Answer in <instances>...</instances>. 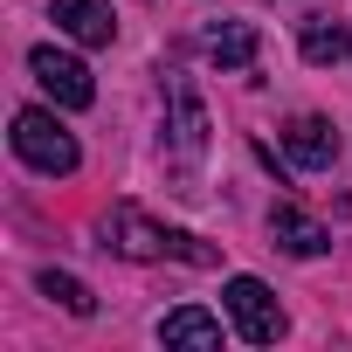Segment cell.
Masks as SVG:
<instances>
[{"instance_id": "5", "label": "cell", "mask_w": 352, "mask_h": 352, "mask_svg": "<svg viewBox=\"0 0 352 352\" xmlns=\"http://www.w3.org/2000/svg\"><path fill=\"white\" fill-rule=\"evenodd\" d=\"M283 152H290L304 173H324V166L338 159V131H331V118H290V124H283Z\"/></svg>"}, {"instance_id": "2", "label": "cell", "mask_w": 352, "mask_h": 352, "mask_svg": "<svg viewBox=\"0 0 352 352\" xmlns=\"http://www.w3.org/2000/svg\"><path fill=\"white\" fill-rule=\"evenodd\" d=\"M14 152H21L35 173H76V138H69L49 111H21V118H14Z\"/></svg>"}, {"instance_id": "4", "label": "cell", "mask_w": 352, "mask_h": 352, "mask_svg": "<svg viewBox=\"0 0 352 352\" xmlns=\"http://www.w3.org/2000/svg\"><path fill=\"white\" fill-rule=\"evenodd\" d=\"M28 69H35V83H42L63 111H90V104H97V83H90V69H83L76 56H63V49H35Z\"/></svg>"}, {"instance_id": "11", "label": "cell", "mask_w": 352, "mask_h": 352, "mask_svg": "<svg viewBox=\"0 0 352 352\" xmlns=\"http://www.w3.org/2000/svg\"><path fill=\"white\" fill-rule=\"evenodd\" d=\"M35 283H42V297H56V304H63L69 318H90V311H97V297H90V290H83L76 276H63V270H42Z\"/></svg>"}, {"instance_id": "6", "label": "cell", "mask_w": 352, "mask_h": 352, "mask_svg": "<svg viewBox=\"0 0 352 352\" xmlns=\"http://www.w3.org/2000/svg\"><path fill=\"white\" fill-rule=\"evenodd\" d=\"M270 235H276L290 256H324V249H331V228L311 221L297 201H276V208H270Z\"/></svg>"}, {"instance_id": "8", "label": "cell", "mask_w": 352, "mask_h": 352, "mask_svg": "<svg viewBox=\"0 0 352 352\" xmlns=\"http://www.w3.org/2000/svg\"><path fill=\"white\" fill-rule=\"evenodd\" d=\"M159 338H166V345H187V352H214V345H221V318L201 311V304H180V311L159 318Z\"/></svg>"}, {"instance_id": "12", "label": "cell", "mask_w": 352, "mask_h": 352, "mask_svg": "<svg viewBox=\"0 0 352 352\" xmlns=\"http://www.w3.org/2000/svg\"><path fill=\"white\" fill-rule=\"evenodd\" d=\"M173 104H180V152H187V159H201V145H208V118H201L194 90H187V83H173Z\"/></svg>"}, {"instance_id": "3", "label": "cell", "mask_w": 352, "mask_h": 352, "mask_svg": "<svg viewBox=\"0 0 352 352\" xmlns=\"http://www.w3.org/2000/svg\"><path fill=\"white\" fill-rule=\"evenodd\" d=\"M221 304H228V318H235V331H242L249 345H276V338H283V304L270 297V283H256V276H235Z\"/></svg>"}, {"instance_id": "9", "label": "cell", "mask_w": 352, "mask_h": 352, "mask_svg": "<svg viewBox=\"0 0 352 352\" xmlns=\"http://www.w3.org/2000/svg\"><path fill=\"white\" fill-rule=\"evenodd\" d=\"M256 49H263V42H256L249 21H214V28H208V56H214L221 69H249Z\"/></svg>"}, {"instance_id": "1", "label": "cell", "mask_w": 352, "mask_h": 352, "mask_svg": "<svg viewBox=\"0 0 352 352\" xmlns=\"http://www.w3.org/2000/svg\"><path fill=\"white\" fill-rule=\"evenodd\" d=\"M104 235H111L104 249H118V256H131V263H152V256H180V263H194V270L214 263L208 242H194V235H180V228H159V221H145L138 208H111Z\"/></svg>"}, {"instance_id": "7", "label": "cell", "mask_w": 352, "mask_h": 352, "mask_svg": "<svg viewBox=\"0 0 352 352\" xmlns=\"http://www.w3.org/2000/svg\"><path fill=\"white\" fill-rule=\"evenodd\" d=\"M56 28H69L83 49H111V35H118L111 0H56Z\"/></svg>"}, {"instance_id": "10", "label": "cell", "mask_w": 352, "mask_h": 352, "mask_svg": "<svg viewBox=\"0 0 352 352\" xmlns=\"http://www.w3.org/2000/svg\"><path fill=\"white\" fill-rule=\"evenodd\" d=\"M345 56H352V35H345L338 21H304V63L331 69V63H345Z\"/></svg>"}]
</instances>
